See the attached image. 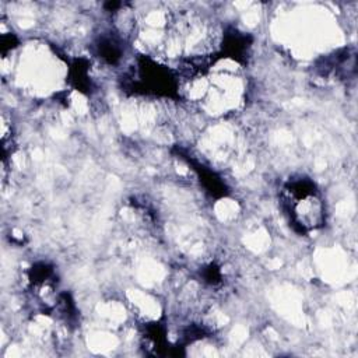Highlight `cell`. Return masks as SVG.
Instances as JSON below:
<instances>
[{
    "mask_svg": "<svg viewBox=\"0 0 358 358\" xmlns=\"http://www.w3.org/2000/svg\"><path fill=\"white\" fill-rule=\"evenodd\" d=\"M282 203L291 222L301 232H310L324 224L323 197L309 178L289 179L282 187Z\"/></svg>",
    "mask_w": 358,
    "mask_h": 358,
    "instance_id": "obj_1",
    "label": "cell"
}]
</instances>
